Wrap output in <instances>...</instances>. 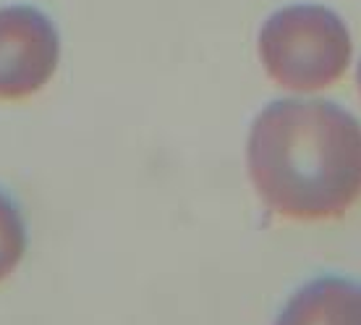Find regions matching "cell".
Here are the masks:
<instances>
[{"mask_svg": "<svg viewBox=\"0 0 361 325\" xmlns=\"http://www.w3.org/2000/svg\"><path fill=\"white\" fill-rule=\"evenodd\" d=\"M244 160L257 199L280 220L330 223L361 202V121L335 100L267 102L249 126Z\"/></svg>", "mask_w": 361, "mask_h": 325, "instance_id": "obj_1", "label": "cell"}, {"mask_svg": "<svg viewBox=\"0 0 361 325\" xmlns=\"http://www.w3.org/2000/svg\"><path fill=\"white\" fill-rule=\"evenodd\" d=\"M257 58L278 90L309 98L333 90L353 66L345 18L322 3H290L262 21Z\"/></svg>", "mask_w": 361, "mask_h": 325, "instance_id": "obj_2", "label": "cell"}, {"mask_svg": "<svg viewBox=\"0 0 361 325\" xmlns=\"http://www.w3.org/2000/svg\"><path fill=\"white\" fill-rule=\"evenodd\" d=\"M63 42L45 11L11 3L0 8V102H24L55 79Z\"/></svg>", "mask_w": 361, "mask_h": 325, "instance_id": "obj_3", "label": "cell"}, {"mask_svg": "<svg viewBox=\"0 0 361 325\" xmlns=\"http://www.w3.org/2000/svg\"><path fill=\"white\" fill-rule=\"evenodd\" d=\"M272 325H361V283L335 273L304 280Z\"/></svg>", "mask_w": 361, "mask_h": 325, "instance_id": "obj_4", "label": "cell"}, {"mask_svg": "<svg viewBox=\"0 0 361 325\" xmlns=\"http://www.w3.org/2000/svg\"><path fill=\"white\" fill-rule=\"evenodd\" d=\"M29 252V226L8 191L0 189V286L21 268Z\"/></svg>", "mask_w": 361, "mask_h": 325, "instance_id": "obj_5", "label": "cell"}, {"mask_svg": "<svg viewBox=\"0 0 361 325\" xmlns=\"http://www.w3.org/2000/svg\"><path fill=\"white\" fill-rule=\"evenodd\" d=\"M356 90H359V100H361V58L356 64Z\"/></svg>", "mask_w": 361, "mask_h": 325, "instance_id": "obj_6", "label": "cell"}]
</instances>
